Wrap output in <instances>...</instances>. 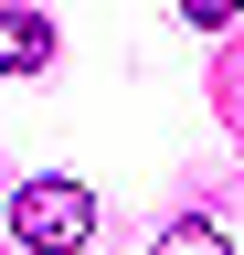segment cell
Wrapping results in <instances>:
<instances>
[{"label":"cell","instance_id":"obj_3","mask_svg":"<svg viewBox=\"0 0 244 255\" xmlns=\"http://www.w3.org/2000/svg\"><path fill=\"white\" fill-rule=\"evenodd\" d=\"M149 255H234V245H223V223H202V213H180V223H170V234L149 245Z\"/></svg>","mask_w":244,"mask_h":255},{"label":"cell","instance_id":"obj_2","mask_svg":"<svg viewBox=\"0 0 244 255\" xmlns=\"http://www.w3.org/2000/svg\"><path fill=\"white\" fill-rule=\"evenodd\" d=\"M32 64H53V21L43 11H0V75H32Z\"/></svg>","mask_w":244,"mask_h":255},{"label":"cell","instance_id":"obj_1","mask_svg":"<svg viewBox=\"0 0 244 255\" xmlns=\"http://www.w3.org/2000/svg\"><path fill=\"white\" fill-rule=\"evenodd\" d=\"M11 234L32 245V255H85V234H96V191H85V181H21Z\"/></svg>","mask_w":244,"mask_h":255}]
</instances>
